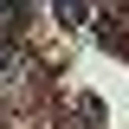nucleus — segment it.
Here are the masks:
<instances>
[{
    "label": "nucleus",
    "instance_id": "obj_1",
    "mask_svg": "<svg viewBox=\"0 0 129 129\" xmlns=\"http://www.w3.org/2000/svg\"><path fill=\"white\" fill-rule=\"evenodd\" d=\"M0 71H7V52H0Z\"/></svg>",
    "mask_w": 129,
    "mask_h": 129
}]
</instances>
